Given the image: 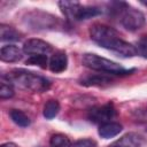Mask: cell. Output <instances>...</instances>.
I'll list each match as a JSON object with an SVG mask.
<instances>
[{
  "label": "cell",
  "instance_id": "cell-1",
  "mask_svg": "<svg viewBox=\"0 0 147 147\" xmlns=\"http://www.w3.org/2000/svg\"><path fill=\"white\" fill-rule=\"evenodd\" d=\"M91 39L100 47L115 52L124 57H132L138 54L136 46L122 39L118 32L105 24H93L90 29Z\"/></svg>",
  "mask_w": 147,
  "mask_h": 147
},
{
  "label": "cell",
  "instance_id": "cell-2",
  "mask_svg": "<svg viewBox=\"0 0 147 147\" xmlns=\"http://www.w3.org/2000/svg\"><path fill=\"white\" fill-rule=\"evenodd\" d=\"M3 78L10 82L13 85H17L31 92L41 93L47 91L51 86V82L47 78L25 69H14L8 72V75L3 76Z\"/></svg>",
  "mask_w": 147,
  "mask_h": 147
},
{
  "label": "cell",
  "instance_id": "cell-3",
  "mask_svg": "<svg viewBox=\"0 0 147 147\" xmlns=\"http://www.w3.org/2000/svg\"><path fill=\"white\" fill-rule=\"evenodd\" d=\"M82 63L86 67L90 68L94 71H99L101 74H106L109 76H122V75H129L130 72H132L133 70H127L124 69L121 64L101 57L96 54L93 53H86L83 55L82 57Z\"/></svg>",
  "mask_w": 147,
  "mask_h": 147
},
{
  "label": "cell",
  "instance_id": "cell-4",
  "mask_svg": "<svg viewBox=\"0 0 147 147\" xmlns=\"http://www.w3.org/2000/svg\"><path fill=\"white\" fill-rule=\"evenodd\" d=\"M115 7L111 9L119 18L121 24L129 31H137L141 29L145 24V16L144 14L136 9L130 7L129 5L124 2H115L113 3Z\"/></svg>",
  "mask_w": 147,
  "mask_h": 147
},
{
  "label": "cell",
  "instance_id": "cell-5",
  "mask_svg": "<svg viewBox=\"0 0 147 147\" xmlns=\"http://www.w3.org/2000/svg\"><path fill=\"white\" fill-rule=\"evenodd\" d=\"M114 117H116V109L113 103H106L103 106L94 107L88 111V119L100 125L111 122Z\"/></svg>",
  "mask_w": 147,
  "mask_h": 147
},
{
  "label": "cell",
  "instance_id": "cell-6",
  "mask_svg": "<svg viewBox=\"0 0 147 147\" xmlns=\"http://www.w3.org/2000/svg\"><path fill=\"white\" fill-rule=\"evenodd\" d=\"M23 52L24 54L29 55V57L33 56H47L53 52V48L51 44L46 42L45 40L32 38L24 42L23 45Z\"/></svg>",
  "mask_w": 147,
  "mask_h": 147
},
{
  "label": "cell",
  "instance_id": "cell-7",
  "mask_svg": "<svg viewBox=\"0 0 147 147\" xmlns=\"http://www.w3.org/2000/svg\"><path fill=\"white\" fill-rule=\"evenodd\" d=\"M26 21L36 29L53 28L57 23V18L56 17H54V16H52L49 14H46L44 11H39V10H34L32 13H29Z\"/></svg>",
  "mask_w": 147,
  "mask_h": 147
},
{
  "label": "cell",
  "instance_id": "cell-8",
  "mask_svg": "<svg viewBox=\"0 0 147 147\" xmlns=\"http://www.w3.org/2000/svg\"><path fill=\"white\" fill-rule=\"evenodd\" d=\"M23 49L18 48L15 45H5L0 49V59L2 62L13 63L17 62L23 57Z\"/></svg>",
  "mask_w": 147,
  "mask_h": 147
},
{
  "label": "cell",
  "instance_id": "cell-9",
  "mask_svg": "<svg viewBox=\"0 0 147 147\" xmlns=\"http://www.w3.org/2000/svg\"><path fill=\"white\" fill-rule=\"evenodd\" d=\"M48 67H49V70L52 72H55V74L63 72L67 69V67H68V57H67V54L64 52H62V51L55 52L51 56V59H49Z\"/></svg>",
  "mask_w": 147,
  "mask_h": 147
},
{
  "label": "cell",
  "instance_id": "cell-10",
  "mask_svg": "<svg viewBox=\"0 0 147 147\" xmlns=\"http://www.w3.org/2000/svg\"><path fill=\"white\" fill-rule=\"evenodd\" d=\"M59 6L67 18L77 21L78 13L82 8V5L79 2H77V1H60Z\"/></svg>",
  "mask_w": 147,
  "mask_h": 147
},
{
  "label": "cell",
  "instance_id": "cell-11",
  "mask_svg": "<svg viewBox=\"0 0 147 147\" xmlns=\"http://www.w3.org/2000/svg\"><path fill=\"white\" fill-rule=\"evenodd\" d=\"M113 80V78L106 74H95V75H88L80 79V84L85 86H101L107 85Z\"/></svg>",
  "mask_w": 147,
  "mask_h": 147
},
{
  "label": "cell",
  "instance_id": "cell-12",
  "mask_svg": "<svg viewBox=\"0 0 147 147\" xmlns=\"http://www.w3.org/2000/svg\"><path fill=\"white\" fill-rule=\"evenodd\" d=\"M122 125L119 123H116V122H108V123H105V124H101L100 127H99V134L101 138H105V139H109V138H113V137H116L117 134L121 133L122 131Z\"/></svg>",
  "mask_w": 147,
  "mask_h": 147
},
{
  "label": "cell",
  "instance_id": "cell-13",
  "mask_svg": "<svg viewBox=\"0 0 147 147\" xmlns=\"http://www.w3.org/2000/svg\"><path fill=\"white\" fill-rule=\"evenodd\" d=\"M119 147H141L144 144V139L136 133H127L123 136L121 139L114 142Z\"/></svg>",
  "mask_w": 147,
  "mask_h": 147
},
{
  "label": "cell",
  "instance_id": "cell-14",
  "mask_svg": "<svg viewBox=\"0 0 147 147\" xmlns=\"http://www.w3.org/2000/svg\"><path fill=\"white\" fill-rule=\"evenodd\" d=\"M22 34L13 26L1 24L0 26V39L1 41H18L21 40Z\"/></svg>",
  "mask_w": 147,
  "mask_h": 147
},
{
  "label": "cell",
  "instance_id": "cell-15",
  "mask_svg": "<svg viewBox=\"0 0 147 147\" xmlns=\"http://www.w3.org/2000/svg\"><path fill=\"white\" fill-rule=\"evenodd\" d=\"M60 111V103L57 100L55 99H51L48 100L45 106H44V110H42V115L45 118L47 119H52L54 118Z\"/></svg>",
  "mask_w": 147,
  "mask_h": 147
},
{
  "label": "cell",
  "instance_id": "cell-16",
  "mask_svg": "<svg viewBox=\"0 0 147 147\" xmlns=\"http://www.w3.org/2000/svg\"><path fill=\"white\" fill-rule=\"evenodd\" d=\"M9 116H10L11 121H13L16 125H18V126H21V127H26V126H29L30 123H31L30 118H29L23 111L17 110V109H13V110L9 113Z\"/></svg>",
  "mask_w": 147,
  "mask_h": 147
},
{
  "label": "cell",
  "instance_id": "cell-17",
  "mask_svg": "<svg viewBox=\"0 0 147 147\" xmlns=\"http://www.w3.org/2000/svg\"><path fill=\"white\" fill-rule=\"evenodd\" d=\"M102 11L101 9H99L98 7L94 6H82L79 13H78V17L77 21H85L88 18H92L96 15H100Z\"/></svg>",
  "mask_w": 147,
  "mask_h": 147
},
{
  "label": "cell",
  "instance_id": "cell-18",
  "mask_svg": "<svg viewBox=\"0 0 147 147\" xmlns=\"http://www.w3.org/2000/svg\"><path fill=\"white\" fill-rule=\"evenodd\" d=\"M49 145L51 147H71L72 146L69 138L62 133L53 134L49 140Z\"/></svg>",
  "mask_w": 147,
  "mask_h": 147
},
{
  "label": "cell",
  "instance_id": "cell-19",
  "mask_svg": "<svg viewBox=\"0 0 147 147\" xmlns=\"http://www.w3.org/2000/svg\"><path fill=\"white\" fill-rule=\"evenodd\" d=\"M13 95H14L13 84L2 77L1 85H0V98L1 99H9Z\"/></svg>",
  "mask_w": 147,
  "mask_h": 147
},
{
  "label": "cell",
  "instance_id": "cell-20",
  "mask_svg": "<svg viewBox=\"0 0 147 147\" xmlns=\"http://www.w3.org/2000/svg\"><path fill=\"white\" fill-rule=\"evenodd\" d=\"M136 48H137L138 54H140L141 56H144L145 59H147V34L142 36L138 40Z\"/></svg>",
  "mask_w": 147,
  "mask_h": 147
},
{
  "label": "cell",
  "instance_id": "cell-21",
  "mask_svg": "<svg viewBox=\"0 0 147 147\" xmlns=\"http://www.w3.org/2000/svg\"><path fill=\"white\" fill-rule=\"evenodd\" d=\"M26 64H31V65H38L40 68H46L47 65V56H33V57H29L26 60Z\"/></svg>",
  "mask_w": 147,
  "mask_h": 147
},
{
  "label": "cell",
  "instance_id": "cell-22",
  "mask_svg": "<svg viewBox=\"0 0 147 147\" xmlns=\"http://www.w3.org/2000/svg\"><path fill=\"white\" fill-rule=\"evenodd\" d=\"M71 147H96V142L93 139H79L72 144Z\"/></svg>",
  "mask_w": 147,
  "mask_h": 147
},
{
  "label": "cell",
  "instance_id": "cell-23",
  "mask_svg": "<svg viewBox=\"0 0 147 147\" xmlns=\"http://www.w3.org/2000/svg\"><path fill=\"white\" fill-rule=\"evenodd\" d=\"M0 147H16V145L14 142H6V144H2Z\"/></svg>",
  "mask_w": 147,
  "mask_h": 147
},
{
  "label": "cell",
  "instance_id": "cell-24",
  "mask_svg": "<svg viewBox=\"0 0 147 147\" xmlns=\"http://www.w3.org/2000/svg\"><path fill=\"white\" fill-rule=\"evenodd\" d=\"M140 3H141V5H144L145 7H147V1H141Z\"/></svg>",
  "mask_w": 147,
  "mask_h": 147
},
{
  "label": "cell",
  "instance_id": "cell-25",
  "mask_svg": "<svg viewBox=\"0 0 147 147\" xmlns=\"http://www.w3.org/2000/svg\"><path fill=\"white\" fill-rule=\"evenodd\" d=\"M146 130H147V129H146Z\"/></svg>",
  "mask_w": 147,
  "mask_h": 147
}]
</instances>
